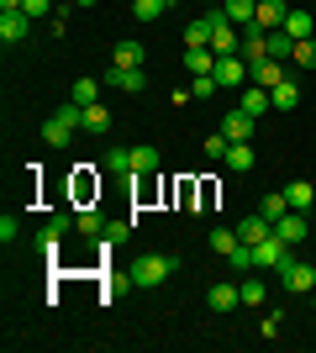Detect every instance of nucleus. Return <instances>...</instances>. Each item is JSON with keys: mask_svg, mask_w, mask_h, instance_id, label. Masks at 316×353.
I'll list each match as a JSON object with an SVG mask.
<instances>
[{"mask_svg": "<svg viewBox=\"0 0 316 353\" xmlns=\"http://www.w3.org/2000/svg\"><path fill=\"white\" fill-rule=\"evenodd\" d=\"M79 232L90 237V243H101V232H105V216H101V211H79Z\"/></svg>", "mask_w": 316, "mask_h": 353, "instance_id": "7c9ffc66", "label": "nucleus"}, {"mask_svg": "<svg viewBox=\"0 0 316 353\" xmlns=\"http://www.w3.org/2000/svg\"><path fill=\"white\" fill-rule=\"evenodd\" d=\"M285 32L295 37V43L316 37V21H311V11H306V6H290V16H285Z\"/></svg>", "mask_w": 316, "mask_h": 353, "instance_id": "ddd939ff", "label": "nucleus"}, {"mask_svg": "<svg viewBox=\"0 0 316 353\" xmlns=\"http://www.w3.org/2000/svg\"><path fill=\"white\" fill-rule=\"evenodd\" d=\"M280 285H285L290 295H311V290H316V264H306V259H290V264L280 269Z\"/></svg>", "mask_w": 316, "mask_h": 353, "instance_id": "39448f33", "label": "nucleus"}, {"mask_svg": "<svg viewBox=\"0 0 316 353\" xmlns=\"http://www.w3.org/2000/svg\"><path fill=\"white\" fill-rule=\"evenodd\" d=\"M79 127H85V105L69 101V105H59V111L43 121V143H48V148H69Z\"/></svg>", "mask_w": 316, "mask_h": 353, "instance_id": "f03ea898", "label": "nucleus"}, {"mask_svg": "<svg viewBox=\"0 0 316 353\" xmlns=\"http://www.w3.org/2000/svg\"><path fill=\"white\" fill-rule=\"evenodd\" d=\"M185 69H190V79L216 74V53H211V48H185Z\"/></svg>", "mask_w": 316, "mask_h": 353, "instance_id": "f3484780", "label": "nucleus"}, {"mask_svg": "<svg viewBox=\"0 0 316 353\" xmlns=\"http://www.w3.org/2000/svg\"><path fill=\"white\" fill-rule=\"evenodd\" d=\"M269 232H274V221L264 216V211H258V216H242V221H238V237H242V243H264Z\"/></svg>", "mask_w": 316, "mask_h": 353, "instance_id": "dca6fc26", "label": "nucleus"}, {"mask_svg": "<svg viewBox=\"0 0 316 353\" xmlns=\"http://www.w3.org/2000/svg\"><path fill=\"white\" fill-rule=\"evenodd\" d=\"M238 105L248 111V117H258V121H264V111H269L274 101H269V90H264V85H248V90H242V101H238Z\"/></svg>", "mask_w": 316, "mask_h": 353, "instance_id": "412c9836", "label": "nucleus"}, {"mask_svg": "<svg viewBox=\"0 0 316 353\" xmlns=\"http://www.w3.org/2000/svg\"><path fill=\"white\" fill-rule=\"evenodd\" d=\"M311 311H316V290H311Z\"/></svg>", "mask_w": 316, "mask_h": 353, "instance_id": "79ce46f5", "label": "nucleus"}, {"mask_svg": "<svg viewBox=\"0 0 316 353\" xmlns=\"http://www.w3.org/2000/svg\"><path fill=\"white\" fill-rule=\"evenodd\" d=\"M206 306L211 311H216V316H232V311H238L242 306V290H238V285H211V290H206Z\"/></svg>", "mask_w": 316, "mask_h": 353, "instance_id": "1a4fd4ad", "label": "nucleus"}, {"mask_svg": "<svg viewBox=\"0 0 316 353\" xmlns=\"http://www.w3.org/2000/svg\"><path fill=\"white\" fill-rule=\"evenodd\" d=\"M32 27H37V21H32L27 11H0V43H27Z\"/></svg>", "mask_w": 316, "mask_h": 353, "instance_id": "6e6552de", "label": "nucleus"}, {"mask_svg": "<svg viewBox=\"0 0 316 353\" xmlns=\"http://www.w3.org/2000/svg\"><path fill=\"white\" fill-rule=\"evenodd\" d=\"M143 59H148V48H143V43H116L111 69H143Z\"/></svg>", "mask_w": 316, "mask_h": 353, "instance_id": "2eb2a0df", "label": "nucleus"}, {"mask_svg": "<svg viewBox=\"0 0 316 353\" xmlns=\"http://www.w3.org/2000/svg\"><path fill=\"white\" fill-rule=\"evenodd\" d=\"M95 90H101L95 79H74V90H69V101H74V105H95Z\"/></svg>", "mask_w": 316, "mask_h": 353, "instance_id": "2f4dec72", "label": "nucleus"}, {"mask_svg": "<svg viewBox=\"0 0 316 353\" xmlns=\"http://www.w3.org/2000/svg\"><path fill=\"white\" fill-rule=\"evenodd\" d=\"M185 43H190V48H211V21H206V16H196V21L185 27Z\"/></svg>", "mask_w": 316, "mask_h": 353, "instance_id": "cd10ccee", "label": "nucleus"}, {"mask_svg": "<svg viewBox=\"0 0 316 353\" xmlns=\"http://www.w3.org/2000/svg\"><path fill=\"white\" fill-rule=\"evenodd\" d=\"M269 101H274V111H295V105H301V85H295V79H285V85L269 90Z\"/></svg>", "mask_w": 316, "mask_h": 353, "instance_id": "4be33fe9", "label": "nucleus"}, {"mask_svg": "<svg viewBox=\"0 0 316 353\" xmlns=\"http://www.w3.org/2000/svg\"><path fill=\"white\" fill-rule=\"evenodd\" d=\"M264 53H269V59H290V53H295V37H290L285 27L264 32Z\"/></svg>", "mask_w": 316, "mask_h": 353, "instance_id": "aec40b11", "label": "nucleus"}, {"mask_svg": "<svg viewBox=\"0 0 316 353\" xmlns=\"http://www.w3.org/2000/svg\"><path fill=\"white\" fill-rule=\"evenodd\" d=\"M74 6H95V0H74Z\"/></svg>", "mask_w": 316, "mask_h": 353, "instance_id": "a19ab883", "label": "nucleus"}, {"mask_svg": "<svg viewBox=\"0 0 316 353\" xmlns=\"http://www.w3.org/2000/svg\"><path fill=\"white\" fill-rule=\"evenodd\" d=\"M290 59L301 63V69H316V37H306V43H295V53Z\"/></svg>", "mask_w": 316, "mask_h": 353, "instance_id": "f704fd0d", "label": "nucleus"}, {"mask_svg": "<svg viewBox=\"0 0 316 353\" xmlns=\"http://www.w3.org/2000/svg\"><path fill=\"white\" fill-rule=\"evenodd\" d=\"M105 169H121V174H132V148H111V153H105Z\"/></svg>", "mask_w": 316, "mask_h": 353, "instance_id": "72a5a7b5", "label": "nucleus"}, {"mask_svg": "<svg viewBox=\"0 0 316 353\" xmlns=\"http://www.w3.org/2000/svg\"><path fill=\"white\" fill-rule=\"evenodd\" d=\"M206 21H211V53H216V59L242 53V27H232L222 11H206Z\"/></svg>", "mask_w": 316, "mask_h": 353, "instance_id": "20e7f679", "label": "nucleus"}, {"mask_svg": "<svg viewBox=\"0 0 316 353\" xmlns=\"http://www.w3.org/2000/svg\"><path fill=\"white\" fill-rule=\"evenodd\" d=\"M285 201H290V211H311L316 206V190L306 185V179H295V185H285Z\"/></svg>", "mask_w": 316, "mask_h": 353, "instance_id": "5701e85b", "label": "nucleus"}, {"mask_svg": "<svg viewBox=\"0 0 316 353\" xmlns=\"http://www.w3.org/2000/svg\"><path fill=\"white\" fill-rule=\"evenodd\" d=\"M164 11H169V0H132V16H137V21H158Z\"/></svg>", "mask_w": 316, "mask_h": 353, "instance_id": "c756f323", "label": "nucleus"}, {"mask_svg": "<svg viewBox=\"0 0 316 353\" xmlns=\"http://www.w3.org/2000/svg\"><path fill=\"white\" fill-rule=\"evenodd\" d=\"M253 79V63L242 59V53H232V59H216V85H248Z\"/></svg>", "mask_w": 316, "mask_h": 353, "instance_id": "0eeeda50", "label": "nucleus"}, {"mask_svg": "<svg viewBox=\"0 0 316 353\" xmlns=\"http://www.w3.org/2000/svg\"><path fill=\"white\" fill-rule=\"evenodd\" d=\"M158 163H164V159H158V148H153V143H137V148H132V174H137V179L158 174Z\"/></svg>", "mask_w": 316, "mask_h": 353, "instance_id": "f8f14e48", "label": "nucleus"}, {"mask_svg": "<svg viewBox=\"0 0 316 353\" xmlns=\"http://www.w3.org/2000/svg\"><path fill=\"white\" fill-rule=\"evenodd\" d=\"M248 85H264V90L285 85V69H280V59H258V63H253V79H248Z\"/></svg>", "mask_w": 316, "mask_h": 353, "instance_id": "a211bd4d", "label": "nucleus"}, {"mask_svg": "<svg viewBox=\"0 0 316 353\" xmlns=\"http://www.w3.org/2000/svg\"><path fill=\"white\" fill-rule=\"evenodd\" d=\"M222 132L232 137V143H253V132H258V117H248L242 105H232V111L222 117Z\"/></svg>", "mask_w": 316, "mask_h": 353, "instance_id": "423d86ee", "label": "nucleus"}, {"mask_svg": "<svg viewBox=\"0 0 316 353\" xmlns=\"http://www.w3.org/2000/svg\"><path fill=\"white\" fill-rule=\"evenodd\" d=\"M127 232H132V221H105V232H101V253H111Z\"/></svg>", "mask_w": 316, "mask_h": 353, "instance_id": "c85d7f7f", "label": "nucleus"}, {"mask_svg": "<svg viewBox=\"0 0 316 353\" xmlns=\"http://www.w3.org/2000/svg\"><path fill=\"white\" fill-rule=\"evenodd\" d=\"M258 211H264V216H269V221H280V216H285V211H290L285 190H280V195H264V206H258Z\"/></svg>", "mask_w": 316, "mask_h": 353, "instance_id": "473e14b6", "label": "nucleus"}, {"mask_svg": "<svg viewBox=\"0 0 316 353\" xmlns=\"http://www.w3.org/2000/svg\"><path fill=\"white\" fill-rule=\"evenodd\" d=\"M227 148H232V137H227V132H211L206 137V159H227Z\"/></svg>", "mask_w": 316, "mask_h": 353, "instance_id": "e433bc0d", "label": "nucleus"}, {"mask_svg": "<svg viewBox=\"0 0 316 353\" xmlns=\"http://www.w3.org/2000/svg\"><path fill=\"white\" fill-rule=\"evenodd\" d=\"M285 16H290L285 0H258V16H253V21H258L264 32H274V27H285Z\"/></svg>", "mask_w": 316, "mask_h": 353, "instance_id": "4468645a", "label": "nucleus"}, {"mask_svg": "<svg viewBox=\"0 0 316 353\" xmlns=\"http://www.w3.org/2000/svg\"><path fill=\"white\" fill-rule=\"evenodd\" d=\"M21 6H27V0H0V11H21Z\"/></svg>", "mask_w": 316, "mask_h": 353, "instance_id": "ea45409f", "label": "nucleus"}, {"mask_svg": "<svg viewBox=\"0 0 316 353\" xmlns=\"http://www.w3.org/2000/svg\"><path fill=\"white\" fill-rule=\"evenodd\" d=\"M21 11H27L32 21H48V16H53V0H27V6H21Z\"/></svg>", "mask_w": 316, "mask_h": 353, "instance_id": "58836bf2", "label": "nucleus"}, {"mask_svg": "<svg viewBox=\"0 0 316 353\" xmlns=\"http://www.w3.org/2000/svg\"><path fill=\"white\" fill-rule=\"evenodd\" d=\"M85 132H95V137H105V132H111V111H105L101 101H95V105H85Z\"/></svg>", "mask_w": 316, "mask_h": 353, "instance_id": "b1692460", "label": "nucleus"}, {"mask_svg": "<svg viewBox=\"0 0 316 353\" xmlns=\"http://www.w3.org/2000/svg\"><path fill=\"white\" fill-rule=\"evenodd\" d=\"M238 290H242V306L264 311V295H269V290H264V274H248V280H242Z\"/></svg>", "mask_w": 316, "mask_h": 353, "instance_id": "393cba45", "label": "nucleus"}, {"mask_svg": "<svg viewBox=\"0 0 316 353\" xmlns=\"http://www.w3.org/2000/svg\"><path fill=\"white\" fill-rule=\"evenodd\" d=\"M274 232L285 237L290 248H301V243H306V211H285V216L274 221Z\"/></svg>", "mask_w": 316, "mask_h": 353, "instance_id": "9d476101", "label": "nucleus"}, {"mask_svg": "<svg viewBox=\"0 0 316 353\" xmlns=\"http://www.w3.org/2000/svg\"><path fill=\"white\" fill-rule=\"evenodd\" d=\"M222 16L232 21V27H248L258 16V0H222Z\"/></svg>", "mask_w": 316, "mask_h": 353, "instance_id": "6ab92c4d", "label": "nucleus"}, {"mask_svg": "<svg viewBox=\"0 0 316 353\" xmlns=\"http://www.w3.org/2000/svg\"><path fill=\"white\" fill-rule=\"evenodd\" d=\"M290 259H295V248H290L280 232H269L264 243H253V269H258V274H280Z\"/></svg>", "mask_w": 316, "mask_h": 353, "instance_id": "7ed1b4c3", "label": "nucleus"}, {"mask_svg": "<svg viewBox=\"0 0 316 353\" xmlns=\"http://www.w3.org/2000/svg\"><path fill=\"white\" fill-rule=\"evenodd\" d=\"M211 248L222 253V259H227V253H238V248H242V237H238V227H216V232H211Z\"/></svg>", "mask_w": 316, "mask_h": 353, "instance_id": "a878e982", "label": "nucleus"}, {"mask_svg": "<svg viewBox=\"0 0 316 353\" xmlns=\"http://www.w3.org/2000/svg\"><path fill=\"white\" fill-rule=\"evenodd\" d=\"M174 269H180V253H137L132 269H127V280H132L137 290H158Z\"/></svg>", "mask_w": 316, "mask_h": 353, "instance_id": "f257e3e1", "label": "nucleus"}, {"mask_svg": "<svg viewBox=\"0 0 316 353\" xmlns=\"http://www.w3.org/2000/svg\"><path fill=\"white\" fill-rule=\"evenodd\" d=\"M16 237H21V221H16L11 211H6V216H0V243H6V248H11Z\"/></svg>", "mask_w": 316, "mask_h": 353, "instance_id": "4c0bfd02", "label": "nucleus"}, {"mask_svg": "<svg viewBox=\"0 0 316 353\" xmlns=\"http://www.w3.org/2000/svg\"><path fill=\"white\" fill-rule=\"evenodd\" d=\"M222 163H227V169H253V143H232Z\"/></svg>", "mask_w": 316, "mask_h": 353, "instance_id": "bb28decb", "label": "nucleus"}, {"mask_svg": "<svg viewBox=\"0 0 316 353\" xmlns=\"http://www.w3.org/2000/svg\"><path fill=\"white\" fill-rule=\"evenodd\" d=\"M190 90H196V101H211V95H216V74H200V79H190Z\"/></svg>", "mask_w": 316, "mask_h": 353, "instance_id": "c9c22d12", "label": "nucleus"}, {"mask_svg": "<svg viewBox=\"0 0 316 353\" xmlns=\"http://www.w3.org/2000/svg\"><path fill=\"white\" fill-rule=\"evenodd\" d=\"M105 85L127 90V95H143V90H148V74H143V69H111V74H105Z\"/></svg>", "mask_w": 316, "mask_h": 353, "instance_id": "9b49d317", "label": "nucleus"}]
</instances>
